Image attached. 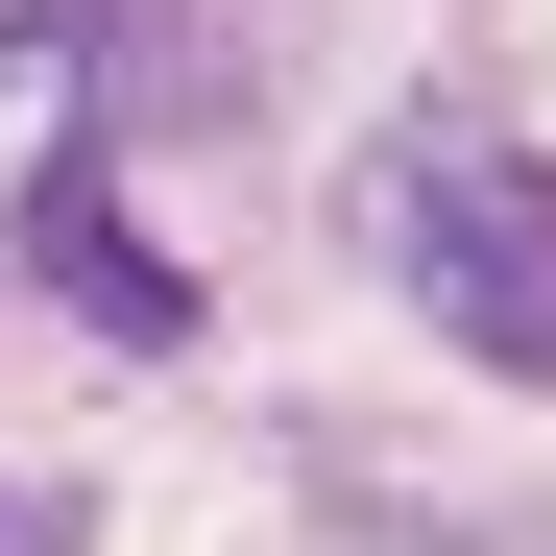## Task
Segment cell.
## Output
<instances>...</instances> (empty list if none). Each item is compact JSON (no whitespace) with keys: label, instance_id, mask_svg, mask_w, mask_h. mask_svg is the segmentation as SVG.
I'll list each match as a JSON object with an SVG mask.
<instances>
[{"label":"cell","instance_id":"obj_1","mask_svg":"<svg viewBox=\"0 0 556 556\" xmlns=\"http://www.w3.org/2000/svg\"><path fill=\"white\" fill-rule=\"evenodd\" d=\"M363 242L412 266V315L484 363V388H532V412H556V169L435 146V122H412L388 169H363Z\"/></svg>","mask_w":556,"mask_h":556},{"label":"cell","instance_id":"obj_2","mask_svg":"<svg viewBox=\"0 0 556 556\" xmlns=\"http://www.w3.org/2000/svg\"><path fill=\"white\" fill-rule=\"evenodd\" d=\"M0 266H25L49 315H98L122 363H169V339H194V266L122 218V146H98V122H49V169H25V218H0Z\"/></svg>","mask_w":556,"mask_h":556},{"label":"cell","instance_id":"obj_3","mask_svg":"<svg viewBox=\"0 0 556 556\" xmlns=\"http://www.w3.org/2000/svg\"><path fill=\"white\" fill-rule=\"evenodd\" d=\"M0 73H49V122L122 146V98L169 73V0H25V25H0Z\"/></svg>","mask_w":556,"mask_h":556},{"label":"cell","instance_id":"obj_4","mask_svg":"<svg viewBox=\"0 0 556 556\" xmlns=\"http://www.w3.org/2000/svg\"><path fill=\"white\" fill-rule=\"evenodd\" d=\"M0 556H73V484H0Z\"/></svg>","mask_w":556,"mask_h":556}]
</instances>
